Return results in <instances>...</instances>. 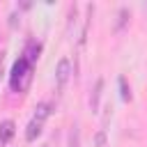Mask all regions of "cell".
I'll list each match as a JSON object with an SVG mask.
<instances>
[{"label":"cell","mask_w":147,"mask_h":147,"mask_svg":"<svg viewBox=\"0 0 147 147\" xmlns=\"http://www.w3.org/2000/svg\"><path fill=\"white\" fill-rule=\"evenodd\" d=\"M119 87H122V99L129 101V99H131V90L126 87V78H119Z\"/></svg>","instance_id":"ba28073f"},{"label":"cell","mask_w":147,"mask_h":147,"mask_svg":"<svg viewBox=\"0 0 147 147\" xmlns=\"http://www.w3.org/2000/svg\"><path fill=\"white\" fill-rule=\"evenodd\" d=\"M48 113H51V110H48V103L44 101V103H39V106L34 108V119H39V122H44V119L48 117Z\"/></svg>","instance_id":"8992f818"},{"label":"cell","mask_w":147,"mask_h":147,"mask_svg":"<svg viewBox=\"0 0 147 147\" xmlns=\"http://www.w3.org/2000/svg\"><path fill=\"white\" fill-rule=\"evenodd\" d=\"M69 78H71V60L69 57H62L57 62V69H55V83H57V87L62 90Z\"/></svg>","instance_id":"7a4b0ae2"},{"label":"cell","mask_w":147,"mask_h":147,"mask_svg":"<svg viewBox=\"0 0 147 147\" xmlns=\"http://www.w3.org/2000/svg\"><path fill=\"white\" fill-rule=\"evenodd\" d=\"M11 138H14V122L11 119L0 122V145H7Z\"/></svg>","instance_id":"3957f363"},{"label":"cell","mask_w":147,"mask_h":147,"mask_svg":"<svg viewBox=\"0 0 147 147\" xmlns=\"http://www.w3.org/2000/svg\"><path fill=\"white\" fill-rule=\"evenodd\" d=\"M126 16H129V11H126V9L122 7V9H119V18H117V30H119V28H122V25L126 23Z\"/></svg>","instance_id":"30bf717a"},{"label":"cell","mask_w":147,"mask_h":147,"mask_svg":"<svg viewBox=\"0 0 147 147\" xmlns=\"http://www.w3.org/2000/svg\"><path fill=\"white\" fill-rule=\"evenodd\" d=\"M41 124H44V122H39V119H34V117H32V122L28 124L25 138H28V140H34V138H37V136L41 133Z\"/></svg>","instance_id":"5b68a950"},{"label":"cell","mask_w":147,"mask_h":147,"mask_svg":"<svg viewBox=\"0 0 147 147\" xmlns=\"http://www.w3.org/2000/svg\"><path fill=\"white\" fill-rule=\"evenodd\" d=\"M94 142H96V147H106V131H99L94 136Z\"/></svg>","instance_id":"9c48e42d"},{"label":"cell","mask_w":147,"mask_h":147,"mask_svg":"<svg viewBox=\"0 0 147 147\" xmlns=\"http://www.w3.org/2000/svg\"><path fill=\"white\" fill-rule=\"evenodd\" d=\"M101 90H103V80H101V78H96V83H94V90H92V94H90V108H92V110H96V108H99Z\"/></svg>","instance_id":"277c9868"},{"label":"cell","mask_w":147,"mask_h":147,"mask_svg":"<svg viewBox=\"0 0 147 147\" xmlns=\"http://www.w3.org/2000/svg\"><path fill=\"white\" fill-rule=\"evenodd\" d=\"M39 48H41V46H39V44H34V41H32V44L28 46V51H25V57L30 60V64H32V62H34V60L39 57Z\"/></svg>","instance_id":"52a82bcc"},{"label":"cell","mask_w":147,"mask_h":147,"mask_svg":"<svg viewBox=\"0 0 147 147\" xmlns=\"http://www.w3.org/2000/svg\"><path fill=\"white\" fill-rule=\"evenodd\" d=\"M30 80H32V64H30V60L23 55V57H18V60L14 62V67H11L9 85H11L14 92H25L28 85H30Z\"/></svg>","instance_id":"6da1fadb"}]
</instances>
